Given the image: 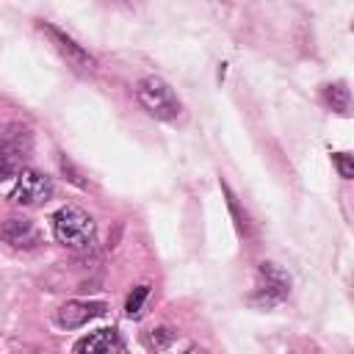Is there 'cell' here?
<instances>
[{
    "instance_id": "cell-1",
    "label": "cell",
    "mask_w": 354,
    "mask_h": 354,
    "mask_svg": "<svg viewBox=\"0 0 354 354\" xmlns=\"http://www.w3.org/2000/svg\"><path fill=\"white\" fill-rule=\"evenodd\" d=\"M53 232L55 241L66 249H86L94 241V218L88 210L77 205H66L53 216Z\"/></svg>"
},
{
    "instance_id": "cell-2",
    "label": "cell",
    "mask_w": 354,
    "mask_h": 354,
    "mask_svg": "<svg viewBox=\"0 0 354 354\" xmlns=\"http://www.w3.org/2000/svg\"><path fill=\"white\" fill-rule=\"evenodd\" d=\"M136 100L155 119L169 122V119L180 116V100H177V94L171 91V86L163 77H155V75L141 77L136 83Z\"/></svg>"
},
{
    "instance_id": "cell-3",
    "label": "cell",
    "mask_w": 354,
    "mask_h": 354,
    "mask_svg": "<svg viewBox=\"0 0 354 354\" xmlns=\"http://www.w3.org/2000/svg\"><path fill=\"white\" fill-rule=\"evenodd\" d=\"M50 196H53V180L36 169H22L17 174V183L8 199L22 207H36V205H44Z\"/></svg>"
},
{
    "instance_id": "cell-4",
    "label": "cell",
    "mask_w": 354,
    "mask_h": 354,
    "mask_svg": "<svg viewBox=\"0 0 354 354\" xmlns=\"http://www.w3.org/2000/svg\"><path fill=\"white\" fill-rule=\"evenodd\" d=\"M260 277H263V285L257 288V293H252L249 296V301L254 304V307H274V304H279L288 293H290V277L279 268V266H274V263H260Z\"/></svg>"
},
{
    "instance_id": "cell-5",
    "label": "cell",
    "mask_w": 354,
    "mask_h": 354,
    "mask_svg": "<svg viewBox=\"0 0 354 354\" xmlns=\"http://www.w3.org/2000/svg\"><path fill=\"white\" fill-rule=\"evenodd\" d=\"M25 130H0V180L19 174L22 171V158H25Z\"/></svg>"
},
{
    "instance_id": "cell-6",
    "label": "cell",
    "mask_w": 354,
    "mask_h": 354,
    "mask_svg": "<svg viewBox=\"0 0 354 354\" xmlns=\"http://www.w3.org/2000/svg\"><path fill=\"white\" fill-rule=\"evenodd\" d=\"M105 310H108L105 301H66L55 310V321L64 329H77V326L88 324L91 318L102 315Z\"/></svg>"
},
{
    "instance_id": "cell-7",
    "label": "cell",
    "mask_w": 354,
    "mask_h": 354,
    "mask_svg": "<svg viewBox=\"0 0 354 354\" xmlns=\"http://www.w3.org/2000/svg\"><path fill=\"white\" fill-rule=\"evenodd\" d=\"M0 241H6L14 249H36L41 243V235L36 224L28 218H8L0 224Z\"/></svg>"
},
{
    "instance_id": "cell-8",
    "label": "cell",
    "mask_w": 354,
    "mask_h": 354,
    "mask_svg": "<svg viewBox=\"0 0 354 354\" xmlns=\"http://www.w3.org/2000/svg\"><path fill=\"white\" fill-rule=\"evenodd\" d=\"M41 30L53 39V44L58 47V53H61L69 64H75L77 69H91V66H94V58H91L80 44H75L64 30H58V28H55V25H50V22H41Z\"/></svg>"
},
{
    "instance_id": "cell-9",
    "label": "cell",
    "mask_w": 354,
    "mask_h": 354,
    "mask_svg": "<svg viewBox=\"0 0 354 354\" xmlns=\"http://www.w3.org/2000/svg\"><path fill=\"white\" fill-rule=\"evenodd\" d=\"M122 337L116 329H97L75 343V354H122Z\"/></svg>"
},
{
    "instance_id": "cell-10",
    "label": "cell",
    "mask_w": 354,
    "mask_h": 354,
    "mask_svg": "<svg viewBox=\"0 0 354 354\" xmlns=\"http://www.w3.org/2000/svg\"><path fill=\"white\" fill-rule=\"evenodd\" d=\"M324 97H326V102H329L335 111H340V113L348 111V88H346V83H332V86H326V88H324Z\"/></svg>"
},
{
    "instance_id": "cell-11",
    "label": "cell",
    "mask_w": 354,
    "mask_h": 354,
    "mask_svg": "<svg viewBox=\"0 0 354 354\" xmlns=\"http://www.w3.org/2000/svg\"><path fill=\"white\" fill-rule=\"evenodd\" d=\"M147 296H149V288H147V285H138V288H133V293L127 296V304H124V313H127L130 318H136V315L141 313V307H144V301H147Z\"/></svg>"
},
{
    "instance_id": "cell-12",
    "label": "cell",
    "mask_w": 354,
    "mask_h": 354,
    "mask_svg": "<svg viewBox=\"0 0 354 354\" xmlns=\"http://www.w3.org/2000/svg\"><path fill=\"white\" fill-rule=\"evenodd\" d=\"M332 160H335V166H337V171H340V177H343V180H351V177H354V163H351V155L337 152V155H332Z\"/></svg>"
},
{
    "instance_id": "cell-13",
    "label": "cell",
    "mask_w": 354,
    "mask_h": 354,
    "mask_svg": "<svg viewBox=\"0 0 354 354\" xmlns=\"http://www.w3.org/2000/svg\"><path fill=\"white\" fill-rule=\"evenodd\" d=\"M171 337H174V335H171L166 326H160V329H152V335L147 337V343H149V346H155V348H160V346H166Z\"/></svg>"
}]
</instances>
